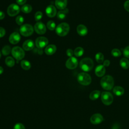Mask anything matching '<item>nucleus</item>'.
<instances>
[{"instance_id":"nucleus-1","label":"nucleus","mask_w":129,"mask_h":129,"mask_svg":"<svg viewBox=\"0 0 129 129\" xmlns=\"http://www.w3.org/2000/svg\"><path fill=\"white\" fill-rule=\"evenodd\" d=\"M100 84L104 90H110L113 88L114 85L113 79L111 76L106 75L101 79Z\"/></svg>"},{"instance_id":"nucleus-2","label":"nucleus","mask_w":129,"mask_h":129,"mask_svg":"<svg viewBox=\"0 0 129 129\" xmlns=\"http://www.w3.org/2000/svg\"><path fill=\"white\" fill-rule=\"evenodd\" d=\"M93 60L89 57L83 58L80 62V67L84 72H89L93 68Z\"/></svg>"},{"instance_id":"nucleus-3","label":"nucleus","mask_w":129,"mask_h":129,"mask_svg":"<svg viewBox=\"0 0 129 129\" xmlns=\"http://www.w3.org/2000/svg\"><path fill=\"white\" fill-rule=\"evenodd\" d=\"M70 30L69 25L67 23L59 24L56 28V33L59 36H64L68 34Z\"/></svg>"},{"instance_id":"nucleus-4","label":"nucleus","mask_w":129,"mask_h":129,"mask_svg":"<svg viewBox=\"0 0 129 129\" xmlns=\"http://www.w3.org/2000/svg\"><path fill=\"white\" fill-rule=\"evenodd\" d=\"M78 82L84 86L89 85L91 82V78L90 76L86 73H81L77 77Z\"/></svg>"},{"instance_id":"nucleus-5","label":"nucleus","mask_w":129,"mask_h":129,"mask_svg":"<svg viewBox=\"0 0 129 129\" xmlns=\"http://www.w3.org/2000/svg\"><path fill=\"white\" fill-rule=\"evenodd\" d=\"M33 27L31 25L28 24L23 25L20 28V32L21 34L25 37H28L31 35L33 34Z\"/></svg>"},{"instance_id":"nucleus-6","label":"nucleus","mask_w":129,"mask_h":129,"mask_svg":"<svg viewBox=\"0 0 129 129\" xmlns=\"http://www.w3.org/2000/svg\"><path fill=\"white\" fill-rule=\"evenodd\" d=\"M12 54L13 57L17 60L22 59L25 56V52L23 49L19 46L14 47L11 50Z\"/></svg>"},{"instance_id":"nucleus-7","label":"nucleus","mask_w":129,"mask_h":129,"mask_svg":"<svg viewBox=\"0 0 129 129\" xmlns=\"http://www.w3.org/2000/svg\"><path fill=\"white\" fill-rule=\"evenodd\" d=\"M101 98L102 102L106 105H110L113 100L112 95L108 92H103L101 94Z\"/></svg>"},{"instance_id":"nucleus-8","label":"nucleus","mask_w":129,"mask_h":129,"mask_svg":"<svg viewBox=\"0 0 129 129\" xmlns=\"http://www.w3.org/2000/svg\"><path fill=\"white\" fill-rule=\"evenodd\" d=\"M20 8L17 5L15 4H12L8 7L7 9V13L9 16L13 17L18 14L20 12Z\"/></svg>"},{"instance_id":"nucleus-9","label":"nucleus","mask_w":129,"mask_h":129,"mask_svg":"<svg viewBox=\"0 0 129 129\" xmlns=\"http://www.w3.org/2000/svg\"><path fill=\"white\" fill-rule=\"evenodd\" d=\"M48 43V40L45 37H39L35 40V45L39 49H41L46 46Z\"/></svg>"},{"instance_id":"nucleus-10","label":"nucleus","mask_w":129,"mask_h":129,"mask_svg":"<svg viewBox=\"0 0 129 129\" xmlns=\"http://www.w3.org/2000/svg\"><path fill=\"white\" fill-rule=\"evenodd\" d=\"M78 64V61L77 59L73 56L70 57L66 62V67L71 70H73L75 69Z\"/></svg>"},{"instance_id":"nucleus-11","label":"nucleus","mask_w":129,"mask_h":129,"mask_svg":"<svg viewBox=\"0 0 129 129\" xmlns=\"http://www.w3.org/2000/svg\"><path fill=\"white\" fill-rule=\"evenodd\" d=\"M34 30L38 34H43L46 32V26L41 22H37L34 25Z\"/></svg>"},{"instance_id":"nucleus-12","label":"nucleus","mask_w":129,"mask_h":129,"mask_svg":"<svg viewBox=\"0 0 129 129\" xmlns=\"http://www.w3.org/2000/svg\"><path fill=\"white\" fill-rule=\"evenodd\" d=\"M103 120L102 115L100 113H95L91 116L90 121L94 124H97L101 123Z\"/></svg>"},{"instance_id":"nucleus-13","label":"nucleus","mask_w":129,"mask_h":129,"mask_svg":"<svg viewBox=\"0 0 129 129\" xmlns=\"http://www.w3.org/2000/svg\"><path fill=\"white\" fill-rule=\"evenodd\" d=\"M20 39L21 36L20 34L17 32H14L10 35L9 40L11 44H16L20 41Z\"/></svg>"},{"instance_id":"nucleus-14","label":"nucleus","mask_w":129,"mask_h":129,"mask_svg":"<svg viewBox=\"0 0 129 129\" xmlns=\"http://www.w3.org/2000/svg\"><path fill=\"white\" fill-rule=\"evenodd\" d=\"M45 13L48 17L50 18L54 17L56 14V8L52 5H49L45 9Z\"/></svg>"},{"instance_id":"nucleus-15","label":"nucleus","mask_w":129,"mask_h":129,"mask_svg":"<svg viewBox=\"0 0 129 129\" xmlns=\"http://www.w3.org/2000/svg\"><path fill=\"white\" fill-rule=\"evenodd\" d=\"M34 47V42L30 39H28L24 41L23 44V48L26 51H29Z\"/></svg>"},{"instance_id":"nucleus-16","label":"nucleus","mask_w":129,"mask_h":129,"mask_svg":"<svg viewBox=\"0 0 129 129\" xmlns=\"http://www.w3.org/2000/svg\"><path fill=\"white\" fill-rule=\"evenodd\" d=\"M95 74L99 77H102L105 73V68L103 65L100 64L96 67L95 70Z\"/></svg>"},{"instance_id":"nucleus-17","label":"nucleus","mask_w":129,"mask_h":129,"mask_svg":"<svg viewBox=\"0 0 129 129\" xmlns=\"http://www.w3.org/2000/svg\"><path fill=\"white\" fill-rule=\"evenodd\" d=\"M77 31L79 35L85 36L88 33V29L85 25L80 24L77 26Z\"/></svg>"},{"instance_id":"nucleus-18","label":"nucleus","mask_w":129,"mask_h":129,"mask_svg":"<svg viewBox=\"0 0 129 129\" xmlns=\"http://www.w3.org/2000/svg\"><path fill=\"white\" fill-rule=\"evenodd\" d=\"M55 5L56 7L60 10L66 9L67 5V0H55Z\"/></svg>"},{"instance_id":"nucleus-19","label":"nucleus","mask_w":129,"mask_h":129,"mask_svg":"<svg viewBox=\"0 0 129 129\" xmlns=\"http://www.w3.org/2000/svg\"><path fill=\"white\" fill-rule=\"evenodd\" d=\"M56 47L55 45L50 44L47 46L45 48V53L47 55H52L55 52Z\"/></svg>"},{"instance_id":"nucleus-20","label":"nucleus","mask_w":129,"mask_h":129,"mask_svg":"<svg viewBox=\"0 0 129 129\" xmlns=\"http://www.w3.org/2000/svg\"><path fill=\"white\" fill-rule=\"evenodd\" d=\"M113 93L116 96H121L124 92V89L120 86H115L113 89Z\"/></svg>"},{"instance_id":"nucleus-21","label":"nucleus","mask_w":129,"mask_h":129,"mask_svg":"<svg viewBox=\"0 0 129 129\" xmlns=\"http://www.w3.org/2000/svg\"><path fill=\"white\" fill-rule=\"evenodd\" d=\"M69 12V10L68 9H64L63 10H60L59 11H58V12L57 14V17L58 19H60V20H62L64 19L66 16L67 14Z\"/></svg>"},{"instance_id":"nucleus-22","label":"nucleus","mask_w":129,"mask_h":129,"mask_svg":"<svg viewBox=\"0 0 129 129\" xmlns=\"http://www.w3.org/2000/svg\"><path fill=\"white\" fill-rule=\"evenodd\" d=\"M120 66L124 69L129 68V60L126 58H122L120 60Z\"/></svg>"},{"instance_id":"nucleus-23","label":"nucleus","mask_w":129,"mask_h":129,"mask_svg":"<svg viewBox=\"0 0 129 129\" xmlns=\"http://www.w3.org/2000/svg\"><path fill=\"white\" fill-rule=\"evenodd\" d=\"M100 95V92L99 90H94L92 91L89 95V98L92 100H95L98 99Z\"/></svg>"},{"instance_id":"nucleus-24","label":"nucleus","mask_w":129,"mask_h":129,"mask_svg":"<svg viewBox=\"0 0 129 129\" xmlns=\"http://www.w3.org/2000/svg\"><path fill=\"white\" fill-rule=\"evenodd\" d=\"M21 66L24 70H28L31 68V64L28 60H23L21 62Z\"/></svg>"},{"instance_id":"nucleus-25","label":"nucleus","mask_w":129,"mask_h":129,"mask_svg":"<svg viewBox=\"0 0 129 129\" xmlns=\"http://www.w3.org/2000/svg\"><path fill=\"white\" fill-rule=\"evenodd\" d=\"M5 63L9 67H13L15 64V60L13 57L8 56L5 59Z\"/></svg>"},{"instance_id":"nucleus-26","label":"nucleus","mask_w":129,"mask_h":129,"mask_svg":"<svg viewBox=\"0 0 129 129\" xmlns=\"http://www.w3.org/2000/svg\"><path fill=\"white\" fill-rule=\"evenodd\" d=\"M74 53L75 55L77 57L81 56L84 53V49L81 47H78L75 49Z\"/></svg>"},{"instance_id":"nucleus-27","label":"nucleus","mask_w":129,"mask_h":129,"mask_svg":"<svg viewBox=\"0 0 129 129\" xmlns=\"http://www.w3.org/2000/svg\"><path fill=\"white\" fill-rule=\"evenodd\" d=\"M32 10V8L31 5L26 4L23 5L21 8V11L24 13H29L31 12Z\"/></svg>"},{"instance_id":"nucleus-28","label":"nucleus","mask_w":129,"mask_h":129,"mask_svg":"<svg viewBox=\"0 0 129 129\" xmlns=\"http://www.w3.org/2000/svg\"><path fill=\"white\" fill-rule=\"evenodd\" d=\"M11 51V47L9 45H6L3 47L2 48V53L4 55H7L10 54Z\"/></svg>"},{"instance_id":"nucleus-29","label":"nucleus","mask_w":129,"mask_h":129,"mask_svg":"<svg viewBox=\"0 0 129 129\" xmlns=\"http://www.w3.org/2000/svg\"><path fill=\"white\" fill-rule=\"evenodd\" d=\"M95 58L97 62L98 63H102L104 60V55L101 52H98L96 53L95 55Z\"/></svg>"},{"instance_id":"nucleus-30","label":"nucleus","mask_w":129,"mask_h":129,"mask_svg":"<svg viewBox=\"0 0 129 129\" xmlns=\"http://www.w3.org/2000/svg\"><path fill=\"white\" fill-rule=\"evenodd\" d=\"M46 26L48 28V29L50 30L53 31L55 28V24L53 21H49L46 24Z\"/></svg>"},{"instance_id":"nucleus-31","label":"nucleus","mask_w":129,"mask_h":129,"mask_svg":"<svg viewBox=\"0 0 129 129\" xmlns=\"http://www.w3.org/2000/svg\"><path fill=\"white\" fill-rule=\"evenodd\" d=\"M120 51L117 48H114L111 51V54L114 57H118L121 55Z\"/></svg>"},{"instance_id":"nucleus-32","label":"nucleus","mask_w":129,"mask_h":129,"mask_svg":"<svg viewBox=\"0 0 129 129\" xmlns=\"http://www.w3.org/2000/svg\"><path fill=\"white\" fill-rule=\"evenodd\" d=\"M42 16H43L42 13L41 12H40V11H38L35 14V16H34L35 20L36 21H39L42 18Z\"/></svg>"},{"instance_id":"nucleus-33","label":"nucleus","mask_w":129,"mask_h":129,"mask_svg":"<svg viewBox=\"0 0 129 129\" xmlns=\"http://www.w3.org/2000/svg\"><path fill=\"white\" fill-rule=\"evenodd\" d=\"M16 22L19 25H21L24 22V18L21 16H18L16 18Z\"/></svg>"},{"instance_id":"nucleus-34","label":"nucleus","mask_w":129,"mask_h":129,"mask_svg":"<svg viewBox=\"0 0 129 129\" xmlns=\"http://www.w3.org/2000/svg\"><path fill=\"white\" fill-rule=\"evenodd\" d=\"M123 55L125 57L129 58V46H126L123 49Z\"/></svg>"},{"instance_id":"nucleus-35","label":"nucleus","mask_w":129,"mask_h":129,"mask_svg":"<svg viewBox=\"0 0 129 129\" xmlns=\"http://www.w3.org/2000/svg\"><path fill=\"white\" fill-rule=\"evenodd\" d=\"M14 129H25V127L23 124L21 123H17L15 125Z\"/></svg>"},{"instance_id":"nucleus-36","label":"nucleus","mask_w":129,"mask_h":129,"mask_svg":"<svg viewBox=\"0 0 129 129\" xmlns=\"http://www.w3.org/2000/svg\"><path fill=\"white\" fill-rule=\"evenodd\" d=\"M123 6H124V9L126 11L129 12V0H127L124 2Z\"/></svg>"},{"instance_id":"nucleus-37","label":"nucleus","mask_w":129,"mask_h":129,"mask_svg":"<svg viewBox=\"0 0 129 129\" xmlns=\"http://www.w3.org/2000/svg\"><path fill=\"white\" fill-rule=\"evenodd\" d=\"M66 53L68 56L72 57L74 53L73 50L72 49H67V50L66 51Z\"/></svg>"},{"instance_id":"nucleus-38","label":"nucleus","mask_w":129,"mask_h":129,"mask_svg":"<svg viewBox=\"0 0 129 129\" xmlns=\"http://www.w3.org/2000/svg\"><path fill=\"white\" fill-rule=\"evenodd\" d=\"M5 33H6L5 30L3 28L0 27V38L3 37L5 35Z\"/></svg>"},{"instance_id":"nucleus-39","label":"nucleus","mask_w":129,"mask_h":129,"mask_svg":"<svg viewBox=\"0 0 129 129\" xmlns=\"http://www.w3.org/2000/svg\"><path fill=\"white\" fill-rule=\"evenodd\" d=\"M26 1L27 0H16L17 4H18L20 5H24L26 2Z\"/></svg>"},{"instance_id":"nucleus-40","label":"nucleus","mask_w":129,"mask_h":129,"mask_svg":"<svg viewBox=\"0 0 129 129\" xmlns=\"http://www.w3.org/2000/svg\"><path fill=\"white\" fill-rule=\"evenodd\" d=\"M110 64V61L109 60H105L103 61V66L104 67H108Z\"/></svg>"},{"instance_id":"nucleus-41","label":"nucleus","mask_w":129,"mask_h":129,"mask_svg":"<svg viewBox=\"0 0 129 129\" xmlns=\"http://www.w3.org/2000/svg\"><path fill=\"white\" fill-rule=\"evenodd\" d=\"M5 15L4 13L2 11H0V20H2L5 18Z\"/></svg>"},{"instance_id":"nucleus-42","label":"nucleus","mask_w":129,"mask_h":129,"mask_svg":"<svg viewBox=\"0 0 129 129\" xmlns=\"http://www.w3.org/2000/svg\"><path fill=\"white\" fill-rule=\"evenodd\" d=\"M3 71H4L3 68L1 66H0V75L3 73Z\"/></svg>"},{"instance_id":"nucleus-43","label":"nucleus","mask_w":129,"mask_h":129,"mask_svg":"<svg viewBox=\"0 0 129 129\" xmlns=\"http://www.w3.org/2000/svg\"><path fill=\"white\" fill-rule=\"evenodd\" d=\"M1 52H0V58H1Z\"/></svg>"}]
</instances>
